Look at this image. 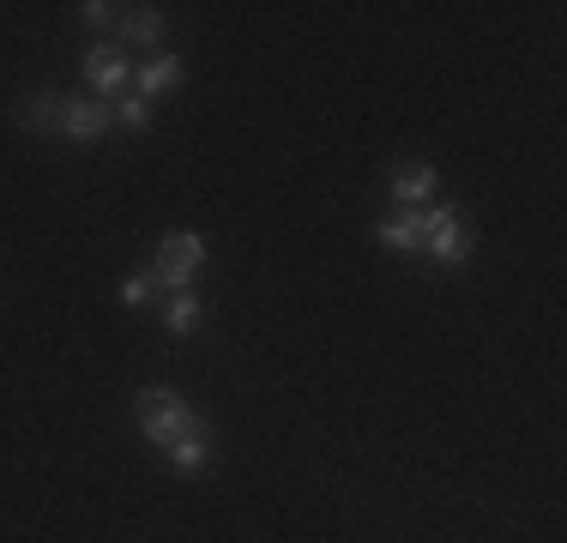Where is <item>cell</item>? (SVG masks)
<instances>
[{"label":"cell","mask_w":567,"mask_h":543,"mask_svg":"<svg viewBox=\"0 0 567 543\" xmlns=\"http://www.w3.org/2000/svg\"><path fill=\"white\" fill-rule=\"evenodd\" d=\"M374 242H381L386 254H423V212L381 217V224H374Z\"/></svg>","instance_id":"7"},{"label":"cell","mask_w":567,"mask_h":543,"mask_svg":"<svg viewBox=\"0 0 567 543\" xmlns=\"http://www.w3.org/2000/svg\"><path fill=\"white\" fill-rule=\"evenodd\" d=\"M115 12L121 7H110V0H85V7H79V19H85L91 31H103V24H115Z\"/></svg>","instance_id":"15"},{"label":"cell","mask_w":567,"mask_h":543,"mask_svg":"<svg viewBox=\"0 0 567 543\" xmlns=\"http://www.w3.org/2000/svg\"><path fill=\"white\" fill-rule=\"evenodd\" d=\"M121 303H127V308H157V284H152V272H133V278L121 284Z\"/></svg>","instance_id":"14"},{"label":"cell","mask_w":567,"mask_h":543,"mask_svg":"<svg viewBox=\"0 0 567 543\" xmlns=\"http://www.w3.org/2000/svg\"><path fill=\"white\" fill-rule=\"evenodd\" d=\"M110 115L121 121V127H133V133H145V127H152V103H145L140 91H133V98H121V103H110Z\"/></svg>","instance_id":"13"},{"label":"cell","mask_w":567,"mask_h":543,"mask_svg":"<svg viewBox=\"0 0 567 543\" xmlns=\"http://www.w3.org/2000/svg\"><path fill=\"white\" fill-rule=\"evenodd\" d=\"M157 315H164V326L175 338H194L199 320H206V303H199V290H169L164 303H157Z\"/></svg>","instance_id":"8"},{"label":"cell","mask_w":567,"mask_h":543,"mask_svg":"<svg viewBox=\"0 0 567 543\" xmlns=\"http://www.w3.org/2000/svg\"><path fill=\"white\" fill-rule=\"evenodd\" d=\"M133 85H140V98H164V91L182 85V54H152L145 66H133Z\"/></svg>","instance_id":"9"},{"label":"cell","mask_w":567,"mask_h":543,"mask_svg":"<svg viewBox=\"0 0 567 543\" xmlns=\"http://www.w3.org/2000/svg\"><path fill=\"white\" fill-rule=\"evenodd\" d=\"M435 187H441V175L429 170V163H404V170L393 175V206H404V212H423L429 199H435Z\"/></svg>","instance_id":"6"},{"label":"cell","mask_w":567,"mask_h":543,"mask_svg":"<svg viewBox=\"0 0 567 543\" xmlns=\"http://www.w3.org/2000/svg\"><path fill=\"white\" fill-rule=\"evenodd\" d=\"M164 453L175 459V471H206V459H212V429L194 417V423H187L182 434H175V441L164 447Z\"/></svg>","instance_id":"10"},{"label":"cell","mask_w":567,"mask_h":543,"mask_svg":"<svg viewBox=\"0 0 567 543\" xmlns=\"http://www.w3.org/2000/svg\"><path fill=\"white\" fill-rule=\"evenodd\" d=\"M477 248V229L465 224L453 206H423V254L435 266H465Z\"/></svg>","instance_id":"2"},{"label":"cell","mask_w":567,"mask_h":543,"mask_svg":"<svg viewBox=\"0 0 567 543\" xmlns=\"http://www.w3.org/2000/svg\"><path fill=\"white\" fill-rule=\"evenodd\" d=\"M110 121H115L110 103H97V98H66L55 133H66L73 145H91V140H103V133H110Z\"/></svg>","instance_id":"5"},{"label":"cell","mask_w":567,"mask_h":543,"mask_svg":"<svg viewBox=\"0 0 567 543\" xmlns=\"http://www.w3.org/2000/svg\"><path fill=\"white\" fill-rule=\"evenodd\" d=\"M61 103L66 98H55V91H31V98L19 103V121L31 133H49V127H61Z\"/></svg>","instance_id":"12"},{"label":"cell","mask_w":567,"mask_h":543,"mask_svg":"<svg viewBox=\"0 0 567 543\" xmlns=\"http://www.w3.org/2000/svg\"><path fill=\"white\" fill-rule=\"evenodd\" d=\"M85 85H91V98H97V103H110L115 91H127L133 85L127 49H121V43H91L85 49Z\"/></svg>","instance_id":"4"},{"label":"cell","mask_w":567,"mask_h":543,"mask_svg":"<svg viewBox=\"0 0 567 543\" xmlns=\"http://www.w3.org/2000/svg\"><path fill=\"white\" fill-rule=\"evenodd\" d=\"M133 417H140V434L152 447H169L175 434L194 423V411L182 404V392H175V387H145L140 399H133Z\"/></svg>","instance_id":"3"},{"label":"cell","mask_w":567,"mask_h":543,"mask_svg":"<svg viewBox=\"0 0 567 543\" xmlns=\"http://www.w3.org/2000/svg\"><path fill=\"white\" fill-rule=\"evenodd\" d=\"M199 266H206V236H199V229H175V236L157 242L152 284L157 290H194Z\"/></svg>","instance_id":"1"},{"label":"cell","mask_w":567,"mask_h":543,"mask_svg":"<svg viewBox=\"0 0 567 543\" xmlns=\"http://www.w3.org/2000/svg\"><path fill=\"white\" fill-rule=\"evenodd\" d=\"M164 43V12L157 7H133L121 24V49H157Z\"/></svg>","instance_id":"11"}]
</instances>
